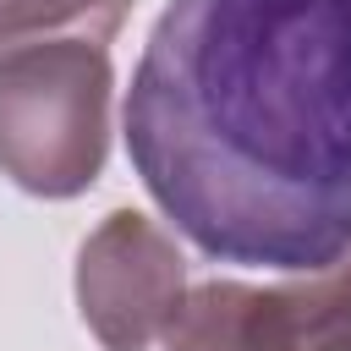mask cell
I'll return each mask as SVG.
<instances>
[{
    "instance_id": "cell-1",
    "label": "cell",
    "mask_w": 351,
    "mask_h": 351,
    "mask_svg": "<svg viewBox=\"0 0 351 351\" xmlns=\"http://www.w3.org/2000/svg\"><path fill=\"white\" fill-rule=\"evenodd\" d=\"M121 121L148 197L208 258H351V0H170Z\"/></svg>"
},
{
    "instance_id": "cell-2",
    "label": "cell",
    "mask_w": 351,
    "mask_h": 351,
    "mask_svg": "<svg viewBox=\"0 0 351 351\" xmlns=\"http://www.w3.org/2000/svg\"><path fill=\"white\" fill-rule=\"evenodd\" d=\"M110 49L82 38L0 55V176L33 197H77L110 154Z\"/></svg>"
},
{
    "instance_id": "cell-3",
    "label": "cell",
    "mask_w": 351,
    "mask_h": 351,
    "mask_svg": "<svg viewBox=\"0 0 351 351\" xmlns=\"http://www.w3.org/2000/svg\"><path fill=\"white\" fill-rule=\"evenodd\" d=\"M165 351H351V258L280 285L203 280L181 296Z\"/></svg>"
},
{
    "instance_id": "cell-4",
    "label": "cell",
    "mask_w": 351,
    "mask_h": 351,
    "mask_svg": "<svg viewBox=\"0 0 351 351\" xmlns=\"http://www.w3.org/2000/svg\"><path fill=\"white\" fill-rule=\"evenodd\" d=\"M186 296V258L137 208H115L77 252V313L104 351H148Z\"/></svg>"
},
{
    "instance_id": "cell-5",
    "label": "cell",
    "mask_w": 351,
    "mask_h": 351,
    "mask_svg": "<svg viewBox=\"0 0 351 351\" xmlns=\"http://www.w3.org/2000/svg\"><path fill=\"white\" fill-rule=\"evenodd\" d=\"M126 16L132 0H0V55L49 38H82L104 49Z\"/></svg>"
}]
</instances>
